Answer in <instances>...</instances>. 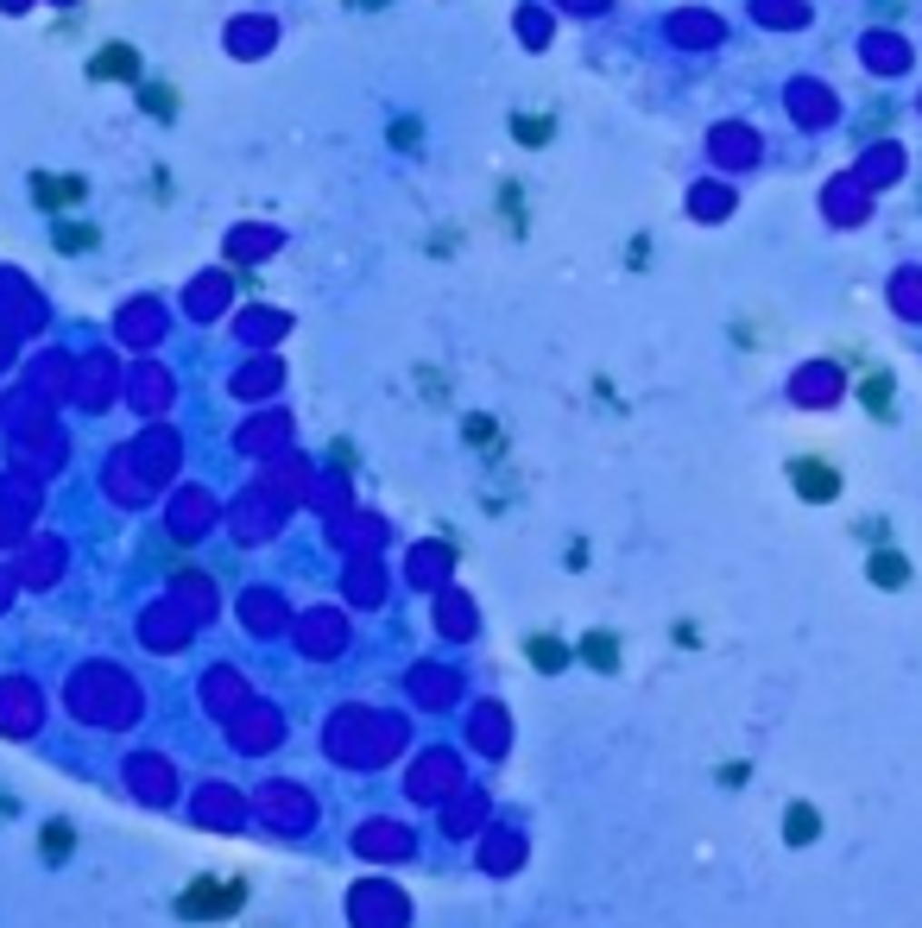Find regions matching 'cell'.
Here are the masks:
<instances>
[{
  "label": "cell",
  "instance_id": "6da1fadb",
  "mask_svg": "<svg viewBox=\"0 0 922 928\" xmlns=\"http://www.w3.org/2000/svg\"><path fill=\"white\" fill-rule=\"evenodd\" d=\"M354 916H361L367 928H398V916H404V910H398L392 891L380 884V891H361V897H354Z\"/></svg>",
  "mask_w": 922,
  "mask_h": 928
},
{
  "label": "cell",
  "instance_id": "7a4b0ae2",
  "mask_svg": "<svg viewBox=\"0 0 922 928\" xmlns=\"http://www.w3.org/2000/svg\"><path fill=\"white\" fill-rule=\"evenodd\" d=\"M449 771H455L449 758H430V765H417V777H411V790H417V795H430V802H436V795L449 790Z\"/></svg>",
  "mask_w": 922,
  "mask_h": 928
},
{
  "label": "cell",
  "instance_id": "277c9868",
  "mask_svg": "<svg viewBox=\"0 0 922 928\" xmlns=\"http://www.w3.org/2000/svg\"><path fill=\"white\" fill-rule=\"evenodd\" d=\"M361 846H367V853H404V840H398V834H367Z\"/></svg>",
  "mask_w": 922,
  "mask_h": 928
},
{
  "label": "cell",
  "instance_id": "3957f363",
  "mask_svg": "<svg viewBox=\"0 0 922 928\" xmlns=\"http://www.w3.org/2000/svg\"><path fill=\"white\" fill-rule=\"evenodd\" d=\"M411 688H417V701H449V676L442 669H417Z\"/></svg>",
  "mask_w": 922,
  "mask_h": 928
}]
</instances>
